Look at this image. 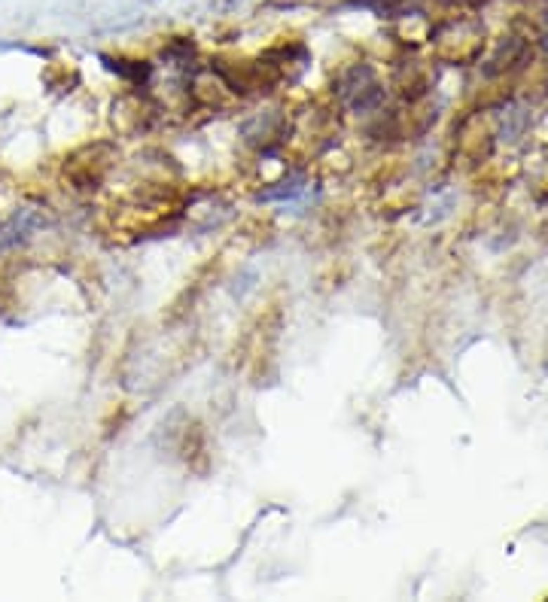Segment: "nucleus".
Returning a JSON list of instances; mask_svg holds the SVG:
<instances>
[{"label":"nucleus","instance_id":"nucleus-1","mask_svg":"<svg viewBox=\"0 0 548 602\" xmlns=\"http://www.w3.org/2000/svg\"><path fill=\"white\" fill-rule=\"evenodd\" d=\"M341 98L353 109H360V113L372 109L381 100V88H378V82H374V73L369 67H360V64L351 67L341 76Z\"/></svg>","mask_w":548,"mask_h":602}]
</instances>
